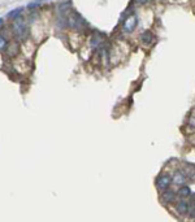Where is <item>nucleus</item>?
<instances>
[{
  "instance_id": "nucleus-9",
  "label": "nucleus",
  "mask_w": 195,
  "mask_h": 222,
  "mask_svg": "<svg viewBox=\"0 0 195 222\" xmlns=\"http://www.w3.org/2000/svg\"><path fill=\"white\" fill-rule=\"evenodd\" d=\"M22 11H24L22 7H20V8H16L14 11H12V12L8 13V17H9V18H13V20H16V18H18V17L21 16Z\"/></svg>"
},
{
  "instance_id": "nucleus-8",
  "label": "nucleus",
  "mask_w": 195,
  "mask_h": 222,
  "mask_svg": "<svg viewBox=\"0 0 195 222\" xmlns=\"http://www.w3.org/2000/svg\"><path fill=\"white\" fill-rule=\"evenodd\" d=\"M141 40H142L143 43H146V44H150L151 42H152V34H151L150 31H144V33H142V35H141Z\"/></svg>"
},
{
  "instance_id": "nucleus-3",
  "label": "nucleus",
  "mask_w": 195,
  "mask_h": 222,
  "mask_svg": "<svg viewBox=\"0 0 195 222\" xmlns=\"http://www.w3.org/2000/svg\"><path fill=\"white\" fill-rule=\"evenodd\" d=\"M13 30H14V33H16L20 38H22L24 36V34H25V31H26V25H25V22H24V20L22 18H16L14 20V24H13Z\"/></svg>"
},
{
  "instance_id": "nucleus-4",
  "label": "nucleus",
  "mask_w": 195,
  "mask_h": 222,
  "mask_svg": "<svg viewBox=\"0 0 195 222\" xmlns=\"http://www.w3.org/2000/svg\"><path fill=\"white\" fill-rule=\"evenodd\" d=\"M187 181V177L183 172H176L174 175L172 177V183L177 184V186H182V184H185Z\"/></svg>"
},
{
  "instance_id": "nucleus-1",
  "label": "nucleus",
  "mask_w": 195,
  "mask_h": 222,
  "mask_svg": "<svg viewBox=\"0 0 195 222\" xmlns=\"http://www.w3.org/2000/svg\"><path fill=\"white\" fill-rule=\"evenodd\" d=\"M137 24H138V18H137L135 14H132V16H129L124 21V24H122V31H124V33H132V31H134Z\"/></svg>"
},
{
  "instance_id": "nucleus-12",
  "label": "nucleus",
  "mask_w": 195,
  "mask_h": 222,
  "mask_svg": "<svg viewBox=\"0 0 195 222\" xmlns=\"http://www.w3.org/2000/svg\"><path fill=\"white\" fill-rule=\"evenodd\" d=\"M147 2H148V0H138L139 4H144V3H147Z\"/></svg>"
},
{
  "instance_id": "nucleus-11",
  "label": "nucleus",
  "mask_w": 195,
  "mask_h": 222,
  "mask_svg": "<svg viewBox=\"0 0 195 222\" xmlns=\"http://www.w3.org/2000/svg\"><path fill=\"white\" fill-rule=\"evenodd\" d=\"M38 3H31V4H29V8H33V7H37Z\"/></svg>"
},
{
  "instance_id": "nucleus-10",
  "label": "nucleus",
  "mask_w": 195,
  "mask_h": 222,
  "mask_svg": "<svg viewBox=\"0 0 195 222\" xmlns=\"http://www.w3.org/2000/svg\"><path fill=\"white\" fill-rule=\"evenodd\" d=\"M7 46H8V43H7V39H5V38H3V36L0 35V49L7 48Z\"/></svg>"
},
{
  "instance_id": "nucleus-2",
  "label": "nucleus",
  "mask_w": 195,
  "mask_h": 222,
  "mask_svg": "<svg viewBox=\"0 0 195 222\" xmlns=\"http://www.w3.org/2000/svg\"><path fill=\"white\" fill-rule=\"evenodd\" d=\"M170 184H172V175H169V174H163V175L159 177L157 181H156V187L160 191L169 188Z\"/></svg>"
},
{
  "instance_id": "nucleus-6",
  "label": "nucleus",
  "mask_w": 195,
  "mask_h": 222,
  "mask_svg": "<svg viewBox=\"0 0 195 222\" xmlns=\"http://www.w3.org/2000/svg\"><path fill=\"white\" fill-rule=\"evenodd\" d=\"M176 209H177L178 214H181V216H183V214H186L187 212H189L190 206H189V204H187V201L185 200V199H182V200H181V201H179V203L177 204Z\"/></svg>"
},
{
  "instance_id": "nucleus-13",
  "label": "nucleus",
  "mask_w": 195,
  "mask_h": 222,
  "mask_svg": "<svg viewBox=\"0 0 195 222\" xmlns=\"http://www.w3.org/2000/svg\"><path fill=\"white\" fill-rule=\"evenodd\" d=\"M3 24H4V20H3V18H0V27L3 26Z\"/></svg>"
},
{
  "instance_id": "nucleus-5",
  "label": "nucleus",
  "mask_w": 195,
  "mask_h": 222,
  "mask_svg": "<svg viewBox=\"0 0 195 222\" xmlns=\"http://www.w3.org/2000/svg\"><path fill=\"white\" fill-rule=\"evenodd\" d=\"M161 200H163L164 203H167V204L173 203V201L176 200V192L173 191V190H169V188L164 190L163 195H161Z\"/></svg>"
},
{
  "instance_id": "nucleus-7",
  "label": "nucleus",
  "mask_w": 195,
  "mask_h": 222,
  "mask_svg": "<svg viewBox=\"0 0 195 222\" xmlns=\"http://www.w3.org/2000/svg\"><path fill=\"white\" fill-rule=\"evenodd\" d=\"M191 195H193V192H191L190 187L185 186V184H182V186L179 187V190H178V196L181 197V199H187V197H190Z\"/></svg>"
}]
</instances>
